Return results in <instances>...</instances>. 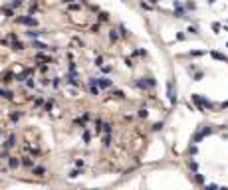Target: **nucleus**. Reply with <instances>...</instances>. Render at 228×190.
<instances>
[{
  "mask_svg": "<svg viewBox=\"0 0 228 190\" xmlns=\"http://www.w3.org/2000/svg\"><path fill=\"white\" fill-rule=\"evenodd\" d=\"M89 93H91V95H95V97H97V95L101 93V89H99L97 85H89Z\"/></svg>",
  "mask_w": 228,
  "mask_h": 190,
  "instance_id": "obj_23",
  "label": "nucleus"
},
{
  "mask_svg": "<svg viewBox=\"0 0 228 190\" xmlns=\"http://www.w3.org/2000/svg\"><path fill=\"white\" fill-rule=\"evenodd\" d=\"M161 127H163V123H155V125H153V129H155V131H159Z\"/></svg>",
  "mask_w": 228,
  "mask_h": 190,
  "instance_id": "obj_47",
  "label": "nucleus"
},
{
  "mask_svg": "<svg viewBox=\"0 0 228 190\" xmlns=\"http://www.w3.org/2000/svg\"><path fill=\"white\" fill-rule=\"evenodd\" d=\"M89 10H91V12H99V6H95V4H89Z\"/></svg>",
  "mask_w": 228,
  "mask_h": 190,
  "instance_id": "obj_41",
  "label": "nucleus"
},
{
  "mask_svg": "<svg viewBox=\"0 0 228 190\" xmlns=\"http://www.w3.org/2000/svg\"><path fill=\"white\" fill-rule=\"evenodd\" d=\"M8 167L14 170V168H18L20 167V158L18 157H8Z\"/></svg>",
  "mask_w": 228,
  "mask_h": 190,
  "instance_id": "obj_11",
  "label": "nucleus"
},
{
  "mask_svg": "<svg viewBox=\"0 0 228 190\" xmlns=\"http://www.w3.org/2000/svg\"><path fill=\"white\" fill-rule=\"evenodd\" d=\"M52 107H54V99H50V101H46V105H44V109H46V111L50 113V111H52Z\"/></svg>",
  "mask_w": 228,
  "mask_h": 190,
  "instance_id": "obj_27",
  "label": "nucleus"
},
{
  "mask_svg": "<svg viewBox=\"0 0 228 190\" xmlns=\"http://www.w3.org/2000/svg\"><path fill=\"white\" fill-rule=\"evenodd\" d=\"M101 69H103V73H109V71H111V67L109 66H101Z\"/></svg>",
  "mask_w": 228,
  "mask_h": 190,
  "instance_id": "obj_43",
  "label": "nucleus"
},
{
  "mask_svg": "<svg viewBox=\"0 0 228 190\" xmlns=\"http://www.w3.org/2000/svg\"><path fill=\"white\" fill-rule=\"evenodd\" d=\"M147 109H145V107H141V109H139V117H141V119H147Z\"/></svg>",
  "mask_w": 228,
  "mask_h": 190,
  "instance_id": "obj_30",
  "label": "nucleus"
},
{
  "mask_svg": "<svg viewBox=\"0 0 228 190\" xmlns=\"http://www.w3.org/2000/svg\"><path fill=\"white\" fill-rule=\"evenodd\" d=\"M103 146H111V133H103Z\"/></svg>",
  "mask_w": 228,
  "mask_h": 190,
  "instance_id": "obj_16",
  "label": "nucleus"
},
{
  "mask_svg": "<svg viewBox=\"0 0 228 190\" xmlns=\"http://www.w3.org/2000/svg\"><path fill=\"white\" fill-rule=\"evenodd\" d=\"M111 95H113V97H117V99H123V97H125V95H123V91H111Z\"/></svg>",
  "mask_w": 228,
  "mask_h": 190,
  "instance_id": "obj_29",
  "label": "nucleus"
},
{
  "mask_svg": "<svg viewBox=\"0 0 228 190\" xmlns=\"http://www.w3.org/2000/svg\"><path fill=\"white\" fill-rule=\"evenodd\" d=\"M34 50H38V52H44V50H52V52H56V48H50L48 44H44V42H36V40H34Z\"/></svg>",
  "mask_w": 228,
  "mask_h": 190,
  "instance_id": "obj_6",
  "label": "nucleus"
},
{
  "mask_svg": "<svg viewBox=\"0 0 228 190\" xmlns=\"http://www.w3.org/2000/svg\"><path fill=\"white\" fill-rule=\"evenodd\" d=\"M42 34H44V30H36V28H30V30L26 32V36H30L32 40H36V38H40Z\"/></svg>",
  "mask_w": 228,
  "mask_h": 190,
  "instance_id": "obj_9",
  "label": "nucleus"
},
{
  "mask_svg": "<svg viewBox=\"0 0 228 190\" xmlns=\"http://www.w3.org/2000/svg\"><path fill=\"white\" fill-rule=\"evenodd\" d=\"M204 190H218V188H216V186H214V184H208V186H206Z\"/></svg>",
  "mask_w": 228,
  "mask_h": 190,
  "instance_id": "obj_48",
  "label": "nucleus"
},
{
  "mask_svg": "<svg viewBox=\"0 0 228 190\" xmlns=\"http://www.w3.org/2000/svg\"><path fill=\"white\" fill-rule=\"evenodd\" d=\"M97 87H99V89H109V87H113V79L97 77Z\"/></svg>",
  "mask_w": 228,
  "mask_h": 190,
  "instance_id": "obj_3",
  "label": "nucleus"
},
{
  "mask_svg": "<svg viewBox=\"0 0 228 190\" xmlns=\"http://www.w3.org/2000/svg\"><path fill=\"white\" fill-rule=\"evenodd\" d=\"M71 2H73V0H64V4H71Z\"/></svg>",
  "mask_w": 228,
  "mask_h": 190,
  "instance_id": "obj_49",
  "label": "nucleus"
},
{
  "mask_svg": "<svg viewBox=\"0 0 228 190\" xmlns=\"http://www.w3.org/2000/svg\"><path fill=\"white\" fill-rule=\"evenodd\" d=\"M109 40L115 44V42L119 40V32H117V30H109Z\"/></svg>",
  "mask_w": 228,
  "mask_h": 190,
  "instance_id": "obj_18",
  "label": "nucleus"
},
{
  "mask_svg": "<svg viewBox=\"0 0 228 190\" xmlns=\"http://www.w3.org/2000/svg\"><path fill=\"white\" fill-rule=\"evenodd\" d=\"M52 87H54V89H58V87H60V79H54V81H52Z\"/></svg>",
  "mask_w": 228,
  "mask_h": 190,
  "instance_id": "obj_39",
  "label": "nucleus"
},
{
  "mask_svg": "<svg viewBox=\"0 0 228 190\" xmlns=\"http://www.w3.org/2000/svg\"><path fill=\"white\" fill-rule=\"evenodd\" d=\"M210 56L214 57V59H220V61H226V57L222 56V54H218V52H212V54H210Z\"/></svg>",
  "mask_w": 228,
  "mask_h": 190,
  "instance_id": "obj_26",
  "label": "nucleus"
},
{
  "mask_svg": "<svg viewBox=\"0 0 228 190\" xmlns=\"http://www.w3.org/2000/svg\"><path fill=\"white\" fill-rule=\"evenodd\" d=\"M20 117H22V113H20V111H14V113H10V121H12V123H16V121H18Z\"/></svg>",
  "mask_w": 228,
  "mask_h": 190,
  "instance_id": "obj_21",
  "label": "nucleus"
},
{
  "mask_svg": "<svg viewBox=\"0 0 228 190\" xmlns=\"http://www.w3.org/2000/svg\"><path fill=\"white\" fill-rule=\"evenodd\" d=\"M218 190H228V188H218Z\"/></svg>",
  "mask_w": 228,
  "mask_h": 190,
  "instance_id": "obj_51",
  "label": "nucleus"
},
{
  "mask_svg": "<svg viewBox=\"0 0 228 190\" xmlns=\"http://www.w3.org/2000/svg\"><path fill=\"white\" fill-rule=\"evenodd\" d=\"M36 10H38V4H32V6H30V14H34Z\"/></svg>",
  "mask_w": 228,
  "mask_h": 190,
  "instance_id": "obj_44",
  "label": "nucleus"
},
{
  "mask_svg": "<svg viewBox=\"0 0 228 190\" xmlns=\"http://www.w3.org/2000/svg\"><path fill=\"white\" fill-rule=\"evenodd\" d=\"M93 125H95V135H101L103 133V121L101 119H95V123Z\"/></svg>",
  "mask_w": 228,
  "mask_h": 190,
  "instance_id": "obj_13",
  "label": "nucleus"
},
{
  "mask_svg": "<svg viewBox=\"0 0 228 190\" xmlns=\"http://www.w3.org/2000/svg\"><path fill=\"white\" fill-rule=\"evenodd\" d=\"M38 69H40L42 73H46V71H48V66H38Z\"/></svg>",
  "mask_w": 228,
  "mask_h": 190,
  "instance_id": "obj_46",
  "label": "nucleus"
},
{
  "mask_svg": "<svg viewBox=\"0 0 228 190\" xmlns=\"http://www.w3.org/2000/svg\"><path fill=\"white\" fill-rule=\"evenodd\" d=\"M26 87H28V89H34L36 87V81L32 77H26Z\"/></svg>",
  "mask_w": 228,
  "mask_h": 190,
  "instance_id": "obj_24",
  "label": "nucleus"
},
{
  "mask_svg": "<svg viewBox=\"0 0 228 190\" xmlns=\"http://www.w3.org/2000/svg\"><path fill=\"white\" fill-rule=\"evenodd\" d=\"M149 2H151V4H157V2H159V0H149Z\"/></svg>",
  "mask_w": 228,
  "mask_h": 190,
  "instance_id": "obj_50",
  "label": "nucleus"
},
{
  "mask_svg": "<svg viewBox=\"0 0 228 190\" xmlns=\"http://www.w3.org/2000/svg\"><path fill=\"white\" fill-rule=\"evenodd\" d=\"M68 10L69 12H78V10H81V6L80 4H76V2H71V4H68Z\"/></svg>",
  "mask_w": 228,
  "mask_h": 190,
  "instance_id": "obj_22",
  "label": "nucleus"
},
{
  "mask_svg": "<svg viewBox=\"0 0 228 190\" xmlns=\"http://www.w3.org/2000/svg\"><path fill=\"white\" fill-rule=\"evenodd\" d=\"M97 14H99V22H107L109 20V14L107 12H97Z\"/></svg>",
  "mask_w": 228,
  "mask_h": 190,
  "instance_id": "obj_25",
  "label": "nucleus"
},
{
  "mask_svg": "<svg viewBox=\"0 0 228 190\" xmlns=\"http://www.w3.org/2000/svg\"><path fill=\"white\" fill-rule=\"evenodd\" d=\"M89 30H91V34H99V30H101V26H99V22H97V24H93V26H91Z\"/></svg>",
  "mask_w": 228,
  "mask_h": 190,
  "instance_id": "obj_28",
  "label": "nucleus"
},
{
  "mask_svg": "<svg viewBox=\"0 0 228 190\" xmlns=\"http://www.w3.org/2000/svg\"><path fill=\"white\" fill-rule=\"evenodd\" d=\"M80 174H81V170H71V172H69V178H78Z\"/></svg>",
  "mask_w": 228,
  "mask_h": 190,
  "instance_id": "obj_35",
  "label": "nucleus"
},
{
  "mask_svg": "<svg viewBox=\"0 0 228 190\" xmlns=\"http://www.w3.org/2000/svg\"><path fill=\"white\" fill-rule=\"evenodd\" d=\"M119 34H121L123 38H125V36H127V28H125V26H119Z\"/></svg>",
  "mask_w": 228,
  "mask_h": 190,
  "instance_id": "obj_38",
  "label": "nucleus"
},
{
  "mask_svg": "<svg viewBox=\"0 0 228 190\" xmlns=\"http://www.w3.org/2000/svg\"><path fill=\"white\" fill-rule=\"evenodd\" d=\"M68 93H69V97H78V91L73 89V87H69V89H68Z\"/></svg>",
  "mask_w": 228,
  "mask_h": 190,
  "instance_id": "obj_37",
  "label": "nucleus"
},
{
  "mask_svg": "<svg viewBox=\"0 0 228 190\" xmlns=\"http://www.w3.org/2000/svg\"><path fill=\"white\" fill-rule=\"evenodd\" d=\"M194 180H196L198 184H204V176H202V174H194Z\"/></svg>",
  "mask_w": 228,
  "mask_h": 190,
  "instance_id": "obj_34",
  "label": "nucleus"
},
{
  "mask_svg": "<svg viewBox=\"0 0 228 190\" xmlns=\"http://www.w3.org/2000/svg\"><path fill=\"white\" fill-rule=\"evenodd\" d=\"M12 77H14L12 73H6V75H4V83H8V81H12Z\"/></svg>",
  "mask_w": 228,
  "mask_h": 190,
  "instance_id": "obj_40",
  "label": "nucleus"
},
{
  "mask_svg": "<svg viewBox=\"0 0 228 190\" xmlns=\"http://www.w3.org/2000/svg\"><path fill=\"white\" fill-rule=\"evenodd\" d=\"M14 145H16V135H14V133H10V135H8V139H6V143H4V151L12 149Z\"/></svg>",
  "mask_w": 228,
  "mask_h": 190,
  "instance_id": "obj_7",
  "label": "nucleus"
},
{
  "mask_svg": "<svg viewBox=\"0 0 228 190\" xmlns=\"http://www.w3.org/2000/svg\"><path fill=\"white\" fill-rule=\"evenodd\" d=\"M22 4H24V0H12V2H10V4H8V6H10L12 10H14V8H20Z\"/></svg>",
  "mask_w": 228,
  "mask_h": 190,
  "instance_id": "obj_20",
  "label": "nucleus"
},
{
  "mask_svg": "<svg viewBox=\"0 0 228 190\" xmlns=\"http://www.w3.org/2000/svg\"><path fill=\"white\" fill-rule=\"evenodd\" d=\"M89 131H85V129H83V143H85V145H87V143H89Z\"/></svg>",
  "mask_w": 228,
  "mask_h": 190,
  "instance_id": "obj_33",
  "label": "nucleus"
},
{
  "mask_svg": "<svg viewBox=\"0 0 228 190\" xmlns=\"http://www.w3.org/2000/svg\"><path fill=\"white\" fill-rule=\"evenodd\" d=\"M36 59H42V61H48V64H54V57H50V56H44V54H36Z\"/></svg>",
  "mask_w": 228,
  "mask_h": 190,
  "instance_id": "obj_15",
  "label": "nucleus"
},
{
  "mask_svg": "<svg viewBox=\"0 0 228 190\" xmlns=\"http://www.w3.org/2000/svg\"><path fill=\"white\" fill-rule=\"evenodd\" d=\"M141 8H145V10H151V4H147V2H141Z\"/></svg>",
  "mask_w": 228,
  "mask_h": 190,
  "instance_id": "obj_42",
  "label": "nucleus"
},
{
  "mask_svg": "<svg viewBox=\"0 0 228 190\" xmlns=\"http://www.w3.org/2000/svg\"><path fill=\"white\" fill-rule=\"evenodd\" d=\"M2 14H4V16H14V10L6 4V6H2Z\"/></svg>",
  "mask_w": 228,
  "mask_h": 190,
  "instance_id": "obj_19",
  "label": "nucleus"
},
{
  "mask_svg": "<svg viewBox=\"0 0 228 190\" xmlns=\"http://www.w3.org/2000/svg\"><path fill=\"white\" fill-rule=\"evenodd\" d=\"M0 97L2 99H14V93L8 91V89H0Z\"/></svg>",
  "mask_w": 228,
  "mask_h": 190,
  "instance_id": "obj_14",
  "label": "nucleus"
},
{
  "mask_svg": "<svg viewBox=\"0 0 228 190\" xmlns=\"http://www.w3.org/2000/svg\"><path fill=\"white\" fill-rule=\"evenodd\" d=\"M175 16H179V18H184V8L181 6V2H179V0H175Z\"/></svg>",
  "mask_w": 228,
  "mask_h": 190,
  "instance_id": "obj_8",
  "label": "nucleus"
},
{
  "mask_svg": "<svg viewBox=\"0 0 228 190\" xmlns=\"http://www.w3.org/2000/svg\"><path fill=\"white\" fill-rule=\"evenodd\" d=\"M83 164H85L83 160H76V167H78V168H83Z\"/></svg>",
  "mask_w": 228,
  "mask_h": 190,
  "instance_id": "obj_45",
  "label": "nucleus"
},
{
  "mask_svg": "<svg viewBox=\"0 0 228 190\" xmlns=\"http://www.w3.org/2000/svg\"><path fill=\"white\" fill-rule=\"evenodd\" d=\"M20 167H26V168H32L36 167V160H34V157H22L20 158Z\"/></svg>",
  "mask_w": 228,
  "mask_h": 190,
  "instance_id": "obj_4",
  "label": "nucleus"
},
{
  "mask_svg": "<svg viewBox=\"0 0 228 190\" xmlns=\"http://www.w3.org/2000/svg\"><path fill=\"white\" fill-rule=\"evenodd\" d=\"M139 89H147L149 87V83H147V79H137V83H135Z\"/></svg>",
  "mask_w": 228,
  "mask_h": 190,
  "instance_id": "obj_17",
  "label": "nucleus"
},
{
  "mask_svg": "<svg viewBox=\"0 0 228 190\" xmlns=\"http://www.w3.org/2000/svg\"><path fill=\"white\" fill-rule=\"evenodd\" d=\"M95 66H97V67H101V66H103V56L95 57Z\"/></svg>",
  "mask_w": 228,
  "mask_h": 190,
  "instance_id": "obj_36",
  "label": "nucleus"
},
{
  "mask_svg": "<svg viewBox=\"0 0 228 190\" xmlns=\"http://www.w3.org/2000/svg\"><path fill=\"white\" fill-rule=\"evenodd\" d=\"M32 174L38 176V178H42V176H46V168L44 167H34L32 168Z\"/></svg>",
  "mask_w": 228,
  "mask_h": 190,
  "instance_id": "obj_10",
  "label": "nucleus"
},
{
  "mask_svg": "<svg viewBox=\"0 0 228 190\" xmlns=\"http://www.w3.org/2000/svg\"><path fill=\"white\" fill-rule=\"evenodd\" d=\"M12 50H14V52H22L24 48H26V46H24V42H20V40H14V42H12V46H10Z\"/></svg>",
  "mask_w": 228,
  "mask_h": 190,
  "instance_id": "obj_12",
  "label": "nucleus"
},
{
  "mask_svg": "<svg viewBox=\"0 0 228 190\" xmlns=\"http://www.w3.org/2000/svg\"><path fill=\"white\" fill-rule=\"evenodd\" d=\"M111 123H103V133H111Z\"/></svg>",
  "mask_w": 228,
  "mask_h": 190,
  "instance_id": "obj_32",
  "label": "nucleus"
},
{
  "mask_svg": "<svg viewBox=\"0 0 228 190\" xmlns=\"http://www.w3.org/2000/svg\"><path fill=\"white\" fill-rule=\"evenodd\" d=\"M16 22L24 24V26H28V28H36V26H38V20L32 18V16H18V18H16Z\"/></svg>",
  "mask_w": 228,
  "mask_h": 190,
  "instance_id": "obj_2",
  "label": "nucleus"
},
{
  "mask_svg": "<svg viewBox=\"0 0 228 190\" xmlns=\"http://www.w3.org/2000/svg\"><path fill=\"white\" fill-rule=\"evenodd\" d=\"M193 101H194V105H196L200 111H204V109H212V107H214V105H212L208 99H204V97H198V95H193Z\"/></svg>",
  "mask_w": 228,
  "mask_h": 190,
  "instance_id": "obj_1",
  "label": "nucleus"
},
{
  "mask_svg": "<svg viewBox=\"0 0 228 190\" xmlns=\"http://www.w3.org/2000/svg\"><path fill=\"white\" fill-rule=\"evenodd\" d=\"M66 83H68V85H71V87H78V85H80L78 75H76V73H66Z\"/></svg>",
  "mask_w": 228,
  "mask_h": 190,
  "instance_id": "obj_5",
  "label": "nucleus"
},
{
  "mask_svg": "<svg viewBox=\"0 0 228 190\" xmlns=\"http://www.w3.org/2000/svg\"><path fill=\"white\" fill-rule=\"evenodd\" d=\"M44 105V97H36V101H34V107H42Z\"/></svg>",
  "mask_w": 228,
  "mask_h": 190,
  "instance_id": "obj_31",
  "label": "nucleus"
}]
</instances>
